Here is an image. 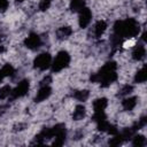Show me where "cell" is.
<instances>
[{"mask_svg": "<svg viewBox=\"0 0 147 147\" xmlns=\"http://www.w3.org/2000/svg\"><path fill=\"white\" fill-rule=\"evenodd\" d=\"M140 31L139 23L134 18L117 21L114 25V44L118 45L124 38H134Z\"/></svg>", "mask_w": 147, "mask_h": 147, "instance_id": "cell-1", "label": "cell"}, {"mask_svg": "<svg viewBox=\"0 0 147 147\" xmlns=\"http://www.w3.org/2000/svg\"><path fill=\"white\" fill-rule=\"evenodd\" d=\"M116 69H117V65L115 62H113V61L107 62L99 70V72L91 76V80L95 82V83H100V85L102 87H107L117 79Z\"/></svg>", "mask_w": 147, "mask_h": 147, "instance_id": "cell-2", "label": "cell"}, {"mask_svg": "<svg viewBox=\"0 0 147 147\" xmlns=\"http://www.w3.org/2000/svg\"><path fill=\"white\" fill-rule=\"evenodd\" d=\"M70 63V55L68 52L65 51H61L56 54L55 59L52 62V71L53 72H59L61 70H63L64 68H67Z\"/></svg>", "mask_w": 147, "mask_h": 147, "instance_id": "cell-3", "label": "cell"}, {"mask_svg": "<svg viewBox=\"0 0 147 147\" xmlns=\"http://www.w3.org/2000/svg\"><path fill=\"white\" fill-rule=\"evenodd\" d=\"M53 131V146H62L64 144L65 140V134H67V130H65V125L64 124H56L55 126L52 127Z\"/></svg>", "mask_w": 147, "mask_h": 147, "instance_id": "cell-4", "label": "cell"}, {"mask_svg": "<svg viewBox=\"0 0 147 147\" xmlns=\"http://www.w3.org/2000/svg\"><path fill=\"white\" fill-rule=\"evenodd\" d=\"M51 64H52V56L49 53H41L37 55L36 59L33 60L34 68L39 70H46L51 67Z\"/></svg>", "mask_w": 147, "mask_h": 147, "instance_id": "cell-5", "label": "cell"}, {"mask_svg": "<svg viewBox=\"0 0 147 147\" xmlns=\"http://www.w3.org/2000/svg\"><path fill=\"white\" fill-rule=\"evenodd\" d=\"M29 88H30V83H29V80H28V79L21 80V82L16 85V87H15L14 90H11V93H10V94H11V98H13V99H17V98L24 96V95L28 93Z\"/></svg>", "mask_w": 147, "mask_h": 147, "instance_id": "cell-6", "label": "cell"}, {"mask_svg": "<svg viewBox=\"0 0 147 147\" xmlns=\"http://www.w3.org/2000/svg\"><path fill=\"white\" fill-rule=\"evenodd\" d=\"M41 45V38L37 33H30L25 39H24V46L29 49H37Z\"/></svg>", "mask_w": 147, "mask_h": 147, "instance_id": "cell-7", "label": "cell"}, {"mask_svg": "<svg viewBox=\"0 0 147 147\" xmlns=\"http://www.w3.org/2000/svg\"><path fill=\"white\" fill-rule=\"evenodd\" d=\"M91 20H92V13H91V10H90L88 8L84 7L83 9L79 10L78 23H79V26H80V28H83V29L86 28V26L90 24Z\"/></svg>", "mask_w": 147, "mask_h": 147, "instance_id": "cell-8", "label": "cell"}, {"mask_svg": "<svg viewBox=\"0 0 147 147\" xmlns=\"http://www.w3.org/2000/svg\"><path fill=\"white\" fill-rule=\"evenodd\" d=\"M51 93H52V88L48 85H42L39 88V91L37 92V94L34 96V101L36 102H41V101L46 100L51 95Z\"/></svg>", "mask_w": 147, "mask_h": 147, "instance_id": "cell-9", "label": "cell"}, {"mask_svg": "<svg viewBox=\"0 0 147 147\" xmlns=\"http://www.w3.org/2000/svg\"><path fill=\"white\" fill-rule=\"evenodd\" d=\"M146 55V48L142 44H139V45H136L133 52H132V59L136 60V61H140L145 57Z\"/></svg>", "mask_w": 147, "mask_h": 147, "instance_id": "cell-10", "label": "cell"}, {"mask_svg": "<svg viewBox=\"0 0 147 147\" xmlns=\"http://www.w3.org/2000/svg\"><path fill=\"white\" fill-rule=\"evenodd\" d=\"M86 115V109L83 105H77L75 107V110L72 113V119L74 121H80L85 117Z\"/></svg>", "mask_w": 147, "mask_h": 147, "instance_id": "cell-11", "label": "cell"}, {"mask_svg": "<svg viewBox=\"0 0 147 147\" xmlns=\"http://www.w3.org/2000/svg\"><path fill=\"white\" fill-rule=\"evenodd\" d=\"M71 33H72V29L70 26H61L56 31V37H57V39L63 40V39H67L68 37H70Z\"/></svg>", "mask_w": 147, "mask_h": 147, "instance_id": "cell-12", "label": "cell"}, {"mask_svg": "<svg viewBox=\"0 0 147 147\" xmlns=\"http://www.w3.org/2000/svg\"><path fill=\"white\" fill-rule=\"evenodd\" d=\"M108 105V100L106 98H99L93 101V109L94 111H103Z\"/></svg>", "mask_w": 147, "mask_h": 147, "instance_id": "cell-13", "label": "cell"}, {"mask_svg": "<svg viewBox=\"0 0 147 147\" xmlns=\"http://www.w3.org/2000/svg\"><path fill=\"white\" fill-rule=\"evenodd\" d=\"M106 29H107V23L105 21H102V20L98 21L95 23V25H94V34H95V37H98V38L101 37L105 33Z\"/></svg>", "mask_w": 147, "mask_h": 147, "instance_id": "cell-14", "label": "cell"}, {"mask_svg": "<svg viewBox=\"0 0 147 147\" xmlns=\"http://www.w3.org/2000/svg\"><path fill=\"white\" fill-rule=\"evenodd\" d=\"M122 106H123V108H124L125 110H127V111L132 110V109L137 106V98H136V96H130V98L124 99L123 102H122Z\"/></svg>", "mask_w": 147, "mask_h": 147, "instance_id": "cell-15", "label": "cell"}, {"mask_svg": "<svg viewBox=\"0 0 147 147\" xmlns=\"http://www.w3.org/2000/svg\"><path fill=\"white\" fill-rule=\"evenodd\" d=\"M85 7V0H71L70 1V10L79 11Z\"/></svg>", "mask_w": 147, "mask_h": 147, "instance_id": "cell-16", "label": "cell"}, {"mask_svg": "<svg viewBox=\"0 0 147 147\" xmlns=\"http://www.w3.org/2000/svg\"><path fill=\"white\" fill-rule=\"evenodd\" d=\"M132 145L136 147H142L146 145V138L141 134H137V136H132Z\"/></svg>", "mask_w": 147, "mask_h": 147, "instance_id": "cell-17", "label": "cell"}, {"mask_svg": "<svg viewBox=\"0 0 147 147\" xmlns=\"http://www.w3.org/2000/svg\"><path fill=\"white\" fill-rule=\"evenodd\" d=\"M14 72H15V69H14V67H13L11 64H5V65L1 68V70H0V74H1L2 77L13 76Z\"/></svg>", "mask_w": 147, "mask_h": 147, "instance_id": "cell-18", "label": "cell"}, {"mask_svg": "<svg viewBox=\"0 0 147 147\" xmlns=\"http://www.w3.org/2000/svg\"><path fill=\"white\" fill-rule=\"evenodd\" d=\"M72 95L78 101H85V100H87V98L90 95V92L87 90H82V91H76Z\"/></svg>", "mask_w": 147, "mask_h": 147, "instance_id": "cell-19", "label": "cell"}, {"mask_svg": "<svg viewBox=\"0 0 147 147\" xmlns=\"http://www.w3.org/2000/svg\"><path fill=\"white\" fill-rule=\"evenodd\" d=\"M146 78H147L146 70H145V67H142L140 70L137 71L136 76H134V82L136 83H144V82H146Z\"/></svg>", "mask_w": 147, "mask_h": 147, "instance_id": "cell-20", "label": "cell"}, {"mask_svg": "<svg viewBox=\"0 0 147 147\" xmlns=\"http://www.w3.org/2000/svg\"><path fill=\"white\" fill-rule=\"evenodd\" d=\"M123 141H124V139H123V137L121 136V133H116V134H114L113 138H110L109 145H110V146H119Z\"/></svg>", "mask_w": 147, "mask_h": 147, "instance_id": "cell-21", "label": "cell"}, {"mask_svg": "<svg viewBox=\"0 0 147 147\" xmlns=\"http://www.w3.org/2000/svg\"><path fill=\"white\" fill-rule=\"evenodd\" d=\"M11 93V88L8 85H5L0 88V99H6Z\"/></svg>", "mask_w": 147, "mask_h": 147, "instance_id": "cell-22", "label": "cell"}, {"mask_svg": "<svg viewBox=\"0 0 147 147\" xmlns=\"http://www.w3.org/2000/svg\"><path fill=\"white\" fill-rule=\"evenodd\" d=\"M92 119L94 121V122H100V121H103V119H107V117H106V115H105V113L103 111H94V115H93V117H92Z\"/></svg>", "mask_w": 147, "mask_h": 147, "instance_id": "cell-23", "label": "cell"}, {"mask_svg": "<svg viewBox=\"0 0 147 147\" xmlns=\"http://www.w3.org/2000/svg\"><path fill=\"white\" fill-rule=\"evenodd\" d=\"M96 126H98V130L101 131V132H107V129L109 126V123L107 122V119H103V121H100L96 123Z\"/></svg>", "mask_w": 147, "mask_h": 147, "instance_id": "cell-24", "label": "cell"}, {"mask_svg": "<svg viewBox=\"0 0 147 147\" xmlns=\"http://www.w3.org/2000/svg\"><path fill=\"white\" fill-rule=\"evenodd\" d=\"M132 90H133L132 85H124V86L121 88L118 95H121V96H123V95H127V94H130V93L132 92Z\"/></svg>", "mask_w": 147, "mask_h": 147, "instance_id": "cell-25", "label": "cell"}, {"mask_svg": "<svg viewBox=\"0 0 147 147\" xmlns=\"http://www.w3.org/2000/svg\"><path fill=\"white\" fill-rule=\"evenodd\" d=\"M51 3H52V0H40V2H39V9L41 11H45V10H47L49 8Z\"/></svg>", "mask_w": 147, "mask_h": 147, "instance_id": "cell-26", "label": "cell"}, {"mask_svg": "<svg viewBox=\"0 0 147 147\" xmlns=\"http://www.w3.org/2000/svg\"><path fill=\"white\" fill-rule=\"evenodd\" d=\"M107 132H108L109 134L114 136V134L118 133V130H117V127H116L115 125H111V124H109V126H108V129H107Z\"/></svg>", "mask_w": 147, "mask_h": 147, "instance_id": "cell-27", "label": "cell"}, {"mask_svg": "<svg viewBox=\"0 0 147 147\" xmlns=\"http://www.w3.org/2000/svg\"><path fill=\"white\" fill-rule=\"evenodd\" d=\"M8 8V0H0V13L5 11Z\"/></svg>", "mask_w": 147, "mask_h": 147, "instance_id": "cell-28", "label": "cell"}, {"mask_svg": "<svg viewBox=\"0 0 147 147\" xmlns=\"http://www.w3.org/2000/svg\"><path fill=\"white\" fill-rule=\"evenodd\" d=\"M51 82H52V77H51V76H46V77H45V78L41 80L40 85H41V86H42V85H48Z\"/></svg>", "mask_w": 147, "mask_h": 147, "instance_id": "cell-29", "label": "cell"}, {"mask_svg": "<svg viewBox=\"0 0 147 147\" xmlns=\"http://www.w3.org/2000/svg\"><path fill=\"white\" fill-rule=\"evenodd\" d=\"M134 42H136V41H134V39H133V38H130V40L125 41V42L123 44V46H124L125 48H126V47H131V46H133V45H134Z\"/></svg>", "mask_w": 147, "mask_h": 147, "instance_id": "cell-30", "label": "cell"}, {"mask_svg": "<svg viewBox=\"0 0 147 147\" xmlns=\"http://www.w3.org/2000/svg\"><path fill=\"white\" fill-rule=\"evenodd\" d=\"M3 52H5V46L0 45V53H3Z\"/></svg>", "mask_w": 147, "mask_h": 147, "instance_id": "cell-31", "label": "cell"}, {"mask_svg": "<svg viewBox=\"0 0 147 147\" xmlns=\"http://www.w3.org/2000/svg\"><path fill=\"white\" fill-rule=\"evenodd\" d=\"M17 2H22V1H24V0H16Z\"/></svg>", "mask_w": 147, "mask_h": 147, "instance_id": "cell-32", "label": "cell"}]
</instances>
